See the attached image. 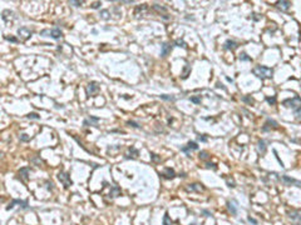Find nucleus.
I'll return each instance as SVG.
<instances>
[{
    "instance_id": "f257e3e1",
    "label": "nucleus",
    "mask_w": 301,
    "mask_h": 225,
    "mask_svg": "<svg viewBox=\"0 0 301 225\" xmlns=\"http://www.w3.org/2000/svg\"><path fill=\"white\" fill-rule=\"evenodd\" d=\"M252 74L256 75L257 78H260L261 80H265V79H270V78H272L274 70L271 69V68H267V66L258 65V66H255V68L252 69Z\"/></svg>"
},
{
    "instance_id": "f03ea898",
    "label": "nucleus",
    "mask_w": 301,
    "mask_h": 225,
    "mask_svg": "<svg viewBox=\"0 0 301 225\" xmlns=\"http://www.w3.org/2000/svg\"><path fill=\"white\" fill-rule=\"evenodd\" d=\"M282 105L286 108H291L292 110H296V109L301 108V98L296 95V96H294L292 99H286L282 103Z\"/></svg>"
},
{
    "instance_id": "7ed1b4c3",
    "label": "nucleus",
    "mask_w": 301,
    "mask_h": 225,
    "mask_svg": "<svg viewBox=\"0 0 301 225\" xmlns=\"http://www.w3.org/2000/svg\"><path fill=\"white\" fill-rule=\"evenodd\" d=\"M58 180L64 185L65 189H68L69 186L73 185V181H72V179H70V175L68 173H65V171H59L58 173Z\"/></svg>"
},
{
    "instance_id": "20e7f679",
    "label": "nucleus",
    "mask_w": 301,
    "mask_h": 225,
    "mask_svg": "<svg viewBox=\"0 0 301 225\" xmlns=\"http://www.w3.org/2000/svg\"><path fill=\"white\" fill-rule=\"evenodd\" d=\"M15 205H19L21 209H29V204L27 200H20V199H14L7 205V210H11Z\"/></svg>"
},
{
    "instance_id": "39448f33",
    "label": "nucleus",
    "mask_w": 301,
    "mask_h": 225,
    "mask_svg": "<svg viewBox=\"0 0 301 225\" xmlns=\"http://www.w3.org/2000/svg\"><path fill=\"white\" fill-rule=\"evenodd\" d=\"M99 92V84L97 81H90L88 83L87 88H86V93H87V96L89 98V96H93L95 95Z\"/></svg>"
},
{
    "instance_id": "423d86ee",
    "label": "nucleus",
    "mask_w": 301,
    "mask_h": 225,
    "mask_svg": "<svg viewBox=\"0 0 301 225\" xmlns=\"http://www.w3.org/2000/svg\"><path fill=\"white\" fill-rule=\"evenodd\" d=\"M32 34H33V32L30 29H28L27 26H21V28L18 29V35H19L24 41L28 40L30 36H32Z\"/></svg>"
},
{
    "instance_id": "0eeeda50",
    "label": "nucleus",
    "mask_w": 301,
    "mask_h": 225,
    "mask_svg": "<svg viewBox=\"0 0 301 225\" xmlns=\"http://www.w3.org/2000/svg\"><path fill=\"white\" fill-rule=\"evenodd\" d=\"M288 216L295 223V225H301V210H291L288 211Z\"/></svg>"
},
{
    "instance_id": "6e6552de",
    "label": "nucleus",
    "mask_w": 301,
    "mask_h": 225,
    "mask_svg": "<svg viewBox=\"0 0 301 225\" xmlns=\"http://www.w3.org/2000/svg\"><path fill=\"white\" fill-rule=\"evenodd\" d=\"M18 175H19V179L23 181V183H28L29 175H30V169L29 168H21L19 171H18Z\"/></svg>"
},
{
    "instance_id": "1a4fd4ad",
    "label": "nucleus",
    "mask_w": 301,
    "mask_h": 225,
    "mask_svg": "<svg viewBox=\"0 0 301 225\" xmlns=\"http://www.w3.org/2000/svg\"><path fill=\"white\" fill-rule=\"evenodd\" d=\"M159 175H161L163 179L171 180V179H173V178H176V171H174L173 169H171V168H166Z\"/></svg>"
},
{
    "instance_id": "9d476101",
    "label": "nucleus",
    "mask_w": 301,
    "mask_h": 225,
    "mask_svg": "<svg viewBox=\"0 0 301 225\" xmlns=\"http://www.w3.org/2000/svg\"><path fill=\"white\" fill-rule=\"evenodd\" d=\"M1 19H3L5 23H9V21H11V20H14V19H15L14 11H11V10H3V13H1Z\"/></svg>"
},
{
    "instance_id": "9b49d317",
    "label": "nucleus",
    "mask_w": 301,
    "mask_h": 225,
    "mask_svg": "<svg viewBox=\"0 0 301 225\" xmlns=\"http://www.w3.org/2000/svg\"><path fill=\"white\" fill-rule=\"evenodd\" d=\"M181 150L182 151H184L186 154H187L188 156H191L190 154V151H192V150H198V145H197V143H195V141H190L188 144H187V147H183V148H181Z\"/></svg>"
},
{
    "instance_id": "f8f14e48",
    "label": "nucleus",
    "mask_w": 301,
    "mask_h": 225,
    "mask_svg": "<svg viewBox=\"0 0 301 225\" xmlns=\"http://www.w3.org/2000/svg\"><path fill=\"white\" fill-rule=\"evenodd\" d=\"M138 155H139V151H138L134 147H131L128 149L127 153L124 154V158H125V159H136Z\"/></svg>"
},
{
    "instance_id": "ddd939ff",
    "label": "nucleus",
    "mask_w": 301,
    "mask_h": 225,
    "mask_svg": "<svg viewBox=\"0 0 301 225\" xmlns=\"http://www.w3.org/2000/svg\"><path fill=\"white\" fill-rule=\"evenodd\" d=\"M237 48H238V44H237L236 41L231 40V39L226 40L225 44H224V49H226V50H236Z\"/></svg>"
},
{
    "instance_id": "4468645a",
    "label": "nucleus",
    "mask_w": 301,
    "mask_h": 225,
    "mask_svg": "<svg viewBox=\"0 0 301 225\" xmlns=\"http://www.w3.org/2000/svg\"><path fill=\"white\" fill-rule=\"evenodd\" d=\"M171 50H172V45L170 44V43H163L162 46H161V55L165 58L171 53Z\"/></svg>"
},
{
    "instance_id": "2eb2a0df",
    "label": "nucleus",
    "mask_w": 301,
    "mask_h": 225,
    "mask_svg": "<svg viewBox=\"0 0 301 225\" xmlns=\"http://www.w3.org/2000/svg\"><path fill=\"white\" fill-rule=\"evenodd\" d=\"M227 208L228 210L231 211V214L236 215L237 214V210H238V205L236 200H231V202H227Z\"/></svg>"
},
{
    "instance_id": "dca6fc26",
    "label": "nucleus",
    "mask_w": 301,
    "mask_h": 225,
    "mask_svg": "<svg viewBox=\"0 0 301 225\" xmlns=\"http://www.w3.org/2000/svg\"><path fill=\"white\" fill-rule=\"evenodd\" d=\"M49 36H52L53 39L58 40V39H60L63 36V33H62V30H60L59 28H54V29L49 30Z\"/></svg>"
},
{
    "instance_id": "f3484780",
    "label": "nucleus",
    "mask_w": 301,
    "mask_h": 225,
    "mask_svg": "<svg viewBox=\"0 0 301 225\" xmlns=\"http://www.w3.org/2000/svg\"><path fill=\"white\" fill-rule=\"evenodd\" d=\"M276 7H277L281 11H286V10L290 9L291 3H290V1H285V0H281V1H277V3H276Z\"/></svg>"
},
{
    "instance_id": "a211bd4d",
    "label": "nucleus",
    "mask_w": 301,
    "mask_h": 225,
    "mask_svg": "<svg viewBox=\"0 0 301 225\" xmlns=\"http://www.w3.org/2000/svg\"><path fill=\"white\" fill-rule=\"evenodd\" d=\"M271 128H272V129H276V128H277V123L272 119H267L266 124H265V126L262 128V131H267V130L271 129Z\"/></svg>"
},
{
    "instance_id": "6ab92c4d",
    "label": "nucleus",
    "mask_w": 301,
    "mask_h": 225,
    "mask_svg": "<svg viewBox=\"0 0 301 225\" xmlns=\"http://www.w3.org/2000/svg\"><path fill=\"white\" fill-rule=\"evenodd\" d=\"M186 190L187 191H203L204 189H203V186L201 185V184H190V185H187L186 186Z\"/></svg>"
},
{
    "instance_id": "aec40b11",
    "label": "nucleus",
    "mask_w": 301,
    "mask_h": 225,
    "mask_svg": "<svg viewBox=\"0 0 301 225\" xmlns=\"http://www.w3.org/2000/svg\"><path fill=\"white\" fill-rule=\"evenodd\" d=\"M281 180L284 181V183L286 184V185H291V184H296L297 186H301V183H299L297 180H295V179H292V178H290V176H287V175H284L281 178Z\"/></svg>"
},
{
    "instance_id": "412c9836",
    "label": "nucleus",
    "mask_w": 301,
    "mask_h": 225,
    "mask_svg": "<svg viewBox=\"0 0 301 225\" xmlns=\"http://www.w3.org/2000/svg\"><path fill=\"white\" fill-rule=\"evenodd\" d=\"M119 195H120V188L118 185H113L111 191H109V198L113 199V198H117Z\"/></svg>"
},
{
    "instance_id": "4be33fe9",
    "label": "nucleus",
    "mask_w": 301,
    "mask_h": 225,
    "mask_svg": "<svg viewBox=\"0 0 301 225\" xmlns=\"http://www.w3.org/2000/svg\"><path fill=\"white\" fill-rule=\"evenodd\" d=\"M266 143H265L263 140H258V143H257V151L260 154H265L266 153Z\"/></svg>"
},
{
    "instance_id": "5701e85b",
    "label": "nucleus",
    "mask_w": 301,
    "mask_h": 225,
    "mask_svg": "<svg viewBox=\"0 0 301 225\" xmlns=\"http://www.w3.org/2000/svg\"><path fill=\"white\" fill-rule=\"evenodd\" d=\"M99 118H94V117H89L88 119H86L83 121V125L86 126H90V125H94V123H98Z\"/></svg>"
},
{
    "instance_id": "b1692460",
    "label": "nucleus",
    "mask_w": 301,
    "mask_h": 225,
    "mask_svg": "<svg viewBox=\"0 0 301 225\" xmlns=\"http://www.w3.org/2000/svg\"><path fill=\"white\" fill-rule=\"evenodd\" d=\"M190 74H191V65L186 64L183 66V70H182V79H187Z\"/></svg>"
},
{
    "instance_id": "393cba45",
    "label": "nucleus",
    "mask_w": 301,
    "mask_h": 225,
    "mask_svg": "<svg viewBox=\"0 0 301 225\" xmlns=\"http://www.w3.org/2000/svg\"><path fill=\"white\" fill-rule=\"evenodd\" d=\"M159 98L162 100H167V101H174V100H176V96H174V95H168V94H162V95H159Z\"/></svg>"
},
{
    "instance_id": "a878e982",
    "label": "nucleus",
    "mask_w": 301,
    "mask_h": 225,
    "mask_svg": "<svg viewBox=\"0 0 301 225\" xmlns=\"http://www.w3.org/2000/svg\"><path fill=\"white\" fill-rule=\"evenodd\" d=\"M162 223H163V225H173V223H172V220H171L170 215H168V213H166V214H165Z\"/></svg>"
},
{
    "instance_id": "bb28decb",
    "label": "nucleus",
    "mask_w": 301,
    "mask_h": 225,
    "mask_svg": "<svg viewBox=\"0 0 301 225\" xmlns=\"http://www.w3.org/2000/svg\"><path fill=\"white\" fill-rule=\"evenodd\" d=\"M238 59L241 60V62H252L251 56H249V55H247V54H246V53H242V54H240Z\"/></svg>"
},
{
    "instance_id": "cd10ccee",
    "label": "nucleus",
    "mask_w": 301,
    "mask_h": 225,
    "mask_svg": "<svg viewBox=\"0 0 301 225\" xmlns=\"http://www.w3.org/2000/svg\"><path fill=\"white\" fill-rule=\"evenodd\" d=\"M174 45H176V46H179V48H183V49H186V48H187V44H186V43H184L182 39H177L176 41H174Z\"/></svg>"
},
{
    "instance_id": "c85d7f7f",
    "label": "nucleus",
    "mask_w": 301,
    "mask_h": 225,
    "mask_svg": "<svg viewBox=\"0 0 301 225\" xmlns=\"http://www.w3.org/2000/svg\"><path fill=\"white\" fill-rule=\"evenodd\" d=\"M100 18H102V19H104V20H108L111 18L109 11H108V10H102L100 11Z\"/></svg>"
},
{
    "instance_id": "c756f323",
    "label": "nucleus",
    "mask_w": 301,
    "mask_h": 225,
    "mask_svg": "<svg viewBox=\"0 0 301 225\" xmlns=\"http://www.w3.org/2000/svg\"><path fill=\"white\" fill-rule=\"evenodd\" d=\"M152 8H153L156 11H158V13H161V11H162V13H166V11H167V9H166L165 7H159L158 4H153Z\"/></svg>"
},
{
    "instance_id": "7c9ffc66",
    "label": "nucleus",
    "mask_w": 301,
    "mask_h": 225,
    "mask_svg": "<svg viewBox=\"0 0 301 225\" xmlns=\"http://www.w3.org/2000/svg\"><path fill=\"white\" fill-rule=\"evenodd\" d=\"M208 158H210V155H208L207 151H201L200 153V159L201 160H206V159H208Z\"/></svg>"
},
{
    "instance_id": "2f4dec72",
    "label": "nucleus",
    "mask_w": 301,
    "mask_h": 225,
    "mask_svg": "<svg viewBox=\"0 0 301 225\" xmlns=\"http://www.w3.org/2000/svg\"><path fill=\"white\" fill-rule=\"evenodd\" d=\"M266 101L269 103L270 105H275V104H276V98H275V96H271V98H270V96H267V98H266Z\"/></svg>"
},
{
    "instance_id": "473e14b6",
    "label": "nucleus",
    "mask_w": 301,
    "mask_h": 225,
    "mask_svg": "<svg viewBox=\"0 0 301 225\" xmlns=\"http://www.w3.org/2000/svg\"><path fill=\"white\" fill-rule=\"evenodd\" d=\"M27 118H28V119H37V120L40 119V117H39L37 113H30V114L27 115Z\"/></svg>"
},
{
    "instance_id": "72a5a7b5",
    "label": "nucleus",
    "mask_w": 301,
    "mask_h": 225,
    "mask_svg": "<svg viewBox=\"0 0 301 225\" xmlns=\"http://www.w3.org/2000/svg\"><path fill=\"white\" fill-rule=\"evenodd\" d=\"M127 125H129V126H132V128H141V125L138 124V123H136V121H132V120H129V121H127Z\"/></svg>"
},
{
    "instance_id": "f704fd0d",
    "label": "nucleus",
    "mask_w": 301,
    "mask_h": 225,
    "mask_svg": "<svg viewBox=\"0 0 301 225\" xmlns=\"http://www.w3.org/2000/svg\"><path fill=\"white\" fill-rule=\"evenodd\" d=\"M242 101H246V103H249V104H254V99L251 98V96H243L242 98Z\"/></svg>"
},
{
    "instance_id": "c9c22d12",
    "label": "nucleus",
    "mask_w": 301,
    "mask_h": 225,
    "mask_svg": "<svg viewBox=\"0 0 301 225\" xmlns=\"http://www.w3.org/2000/svg\"><path fill=\"white\" fill-rule=\"evenodd\" d=\"M146 9H147V5H146V4H143L142 7H138V8L136 9V15H138V13H139V11L142 13V11H143V10H146Z\"/></svg>"
},
{
    "instance_id": "e433bc0d",
    "label": "nucleus",
    "mask_w": 301,
    "mask_h": 225,
    "mask_svg": "<svg viewBox=\"0 0 301 225\" xmlns=\"http://www.w3.org/2000/svg\"><path fill=\"white\" fill-rule=\"evenodd\" d=\"M190 100L192 103H195V104H201V98H197V96H191Z\"/></svg>"
},
{
    "instance_id": "4c0bfd02",
    "label": "nucleus",
    "mask_w": 301,
    "mask_h": 225,
    "mask_svg": "<svg viewBox=\"0 0 301 225\" xmlns=\"http://www.w3.org/2000/svg\"><path fill=\"white\" fill-rule=\"evenodd\" d=\"M19 138H20L21 141H28V140H30V136L28 135V134H21Z\"/></svg>"
},
{
    "instance_id": "58836bf2",
    "label": "nucleus",
    "mask_w": 301,
    "mask_h": 225,
    "mask_svg": "<svg viewBox=\"0 0 301 225\" xmlns=\"http://www.w3.org/2000/svg\"><path fill=\"white\" fill-rule=\"evenodd\" d=\"M45 188L48 190H53L54 189V184L52 183V181H45Z\"/></svg>"
},
{
    "instance_id": "ea45409f",
    "label": "nucleus",
    "mask_w": 301,
    "mask_h": 225,
    "mask_svg": "<svg viewBox=\"0 0 301 225\" xmlns=\"http://www.w3.org/2000/svg\"><path fill=\"white\" fill-rule=\"evenodd\" d=\"M5 39H7L8 41H10V43H18L19 41L16 38H14V36H8V35H5Z\"/></svg>"
},
{
    "instance_id": "a19ab883",
    "label": "nucleus",
    "mask_w": 301,
    "mask_h": 225,
    "mask_svg": "<svg viewBox=\"0 0 301 225\" xmlns=\"http://www.w3.org/2000/svg\"><path fill=\"white\" fill-rule=\"evenodd\" d=\"M206 168H208V169L212 168L213 170H217V165H216V164H213V163H206Z\"/></svg>"
},
{
    "instance_id": "79ce46f5",
    "label": "nucleus",
    "mask_w": 301,
    "mask_h": 225,
    "mask_svg": "<svg viewBox=\"0 0 301 225\" xmlns=\"http://www.w3.org/2000/svg\"><path fill=\"white\" fill-rule=\"evenodd\" d=\"M226 183H227V185L230 186V188H235V186H236V185H235L233 179H226Z\"/></svg>"
},
{
    "instance_id": "37998d69",
    "label": "nucleus",
    "mask_w": 301,
    "mask_h": 225,
    "mask_svg": "<svg viewBox=\"0 0 301 225\" xmlns=\"http://www.w3.org/2000/svg\"><path fill=\"white\" fill-rule=\"evenodd\" d=\"M294 114H295V117H296L297 119H301V108L296 109V110H294Z\"/></svg>"
},
{
    "instance_id": "c03bdc74",
    "label": "nucleus",
    "mask_w": 301,
    "mask_h": 225,
    "mask_svg": "<svg viewBox=\"0 0 301 225\" xmlns=\"http://www.w3.org/2000/svg\"><path fill=\"white\" fill-rule=\"evenodd\" d=\"M100 5H102L100 1H95V3H93L92 5H90V8H92V9H98V8H100Z\"/></svg>"
},
{
    "instance_id": "a18cd8bd",
    "label": "nucleus",
    "mask_w": 301,
    "mask_h": 225,
    "mask_svg": "<svg viewBox=\"0 0 301 225\" xmlns=\"http://www.w3.org/2000/svg\"><path fill=\"white\" fill-rule=\"evenodd\" d=\"M32 163H35V164H38V165H40V164L43 163V161H41V159H40L39 156H35L34 159H32Z\"/></svg>"
},
{
    "instance_id": "49530a36",
    "label": "nucleus",
    "mask_w": 301,
    "mask_h": 225,
    "mask_svg": "<svg viewBox=\"0 0 301 225\" xmlns=\"http://www.w3.org/2000/svg\"><path fill=\"white\" fill-rule=\"evenodd\" d=\"M83 3H84V1H73V0H72V1H69V4H70V5H74V7H80Z\"/></svg>"
},
{
    "instance_id": "de8ad7c7",
    "label": "nucleus",
    "mask_w": 301,
    "mask_h": 225,
    "mask_svg": "<svg viewBox=\"0 0 301 225\" xmlns=\"http://www.w3.org/2000/svg\"><path fill=\"white\" fill-rule=\"evenodd\" d=\"M150 158H152L153 161H161V158H158L156 154H150Z\"/></svg>"
},
{
    "instance_id": "09e8293b",
    "label": "nucleus",
    "mask_w": 301,
    "mask_h": 225,
    "mask_svg": "<svg viewBox=\"0 0 301 225\" xmlns=\"http://www.w3.org/2000/svg\"><path fill=\"white\" fill-rule=\"evenodd\" d=\"M247 220H249L250 223H252V224H254V225H257V220H256V219H254V218H251V216H249V218H247Z\"/></svg>"
},
{
    "instance_id": "8fccbe9b",
    "label": "nucleus",
    "mask_w": 301,
    "mask_h": 225,
    "mask_svg": "<svg viewBox=\"0 0 301 225\" xmlns=\"http://www.w3.org/2000/svg\"><path fill=\"white\" fill-rule=\"evenodd\" d=\"M198 140L202 141V143H206L207 141V138L206 136H198Z\"/></svg>"
},
{
    "instance_id": "3c124183",
    "label": "nucleus",
    "mask_w": 301,
    "mask_h": 225,
    "mask_svg": "<svg viewBox=\"0 0 301 225\" xmlns=\"http://www.w3.org/2000/svg\"><path fill=\"white\" fill-rule=\"evenodd\" d=\"M300 40H301V32H300Z\"/></svg>"
}]
</instances>
